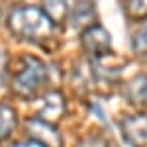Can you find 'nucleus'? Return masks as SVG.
Listing matches in <instances>:
<instances>
[{
    "instance_id": "obj_1",
    "label": "nucleus",
    "mask_w": 147,
    "mask_h": 147,
    "mask_svg": "<svg viewBox=\"0 0 147 147\" xmlns=\"http://www.w3.org/2000/svg\"><path fill=\"white\" fill-rule=\"evenodd\" d=\"M55 24L37 6H16L8 14V30L22 41L43 45L55 34Z\"/></svg>"
},
{
    "instance_id": "obj_2",
    "label": "nucleus",
    "mask_w": 147,
    "mask_h": 147,
    "mask_svg": "<svg viewBox=\"0 0 147 147\" xmlns=\"http://www.w3.org/2000/svg\"><path fill=\"white\" fill-rule=\"evenodd\" d=\"M47 80V65L34 55L22 57V67L12 77V92L24 100H30Z\"/></svg>"
},
{
    "instance_id": "obj_3",
    "label": "nucleus",
    "mask_w": 147,
    "mask_h": 147,
    "mask_svg": "<svg viewBox=\"0 0 147 147\" xmlns=\"http://www.w3.org/2000/svg\"><path fill=\"white\" fill-rule=\"evenodd\" d=\"M80 45H82L84 53L90 57V59H100V57L110 53L112 37H110L108 30H106L104 26L94 24V26L86 28V30L80 34Z\"/></svg>"
},
{
    "instance_id": "obj_4",
    "label": "nucleus",
    "mask_w": 147,
    "mask_h": 147,
    "mask_svg": "<svg viewBox=\"0 0 147 147\" xmlns=\"http://www.w3.org/2000/svg\"><path fill=\"white\" fill-rule=\"evenodd\" d=\"M26 131H28L30 139H34V141L45 147H63V137L59 134V129L55 127V124L43 122L37 116L26 120Z\"/></svg>"
},
{
    "instance_id": "obj_5",
    "label": "nucleus",
    "mask_w": 147,
    "mask_h": 147,
    "mask_svg": "<svg viewBox=\"0 0 147 147\" xmlns=\"http://www.w3.org/2000/svg\"><path fill=\"white\" fill-rule=\"evenodd\" d=\"M122 137L131 147H147V114H131L120 122Z\"/></svg>"
},
{
    "instance_id": "obj_6",
    "label": "nucleus",
    "mask_w": 147,
    "mask_h": 147,
    "mask_svg": "<svg viewBox=\"0 0 147 147\" xmlns=\"http://www.w3.org/2000/svg\"><path fill=\"white\" fill-rule=\"evenodd\" d=\"M41 100L43 102H41V108L37 112V118H41L43 122H49V124H57L67 112V102H65L63 92L49 90L47 94H43Z\"/></svg>"
},
{
    "instance_id": "obj_7",
    "label": "nucleus",
    "mask_w": 147,
    "mask_h": 147,
    "mask_svg": "<svg viewBox=\"0 0 147 147\" xmlns=\"http://www.w3.org/2000/svg\"><path fill=\"white\" fill-rule=\"evenodd\" d=\"M71 18V26L77 30V32H84L86 28L94 26L96 22V8H94V2L92 0H77L75 2V8L69 14Z\"/></svg>"
},
{
    "instance_id": "obj_8",
    "label": "nucleus",
    "mask_w": 147,
    "mask_h": 147,
    "mask_svg": "<svg viewBox=\"0 0 147 147\" xmlns=\"http://www.w3.org/2000/svg\"><path fill=\"white\" fill-rule=\"evenodd\" d=\"M124 94L129 104L145 106L147 104V75H136L131 80H127L124 86Z\"/></svg>"
},
{
    "instance_id": "obj_9",
    "label": "nucleus",
    "mask_w": 147,
    "mask_h": 147,
    "mask_svg": "<svg viewBox=\"0 0 147 147\" xmlns=\"http://www.w3.org/2000/svg\"><path fill=\"white\" fill-rule=\"evenodd\" d=\"M41 10L55 26H61L71 14L67 0H41Z\"/></svg>"
},
{
    "instance_id": "obj_10",
    "label": "nucleus",
    "mask_w": 147,
    "mask_h": 147,
    "mask_svg": "<svg viewBox=\"0 0 147 147\" xmlns=\"http://www.w3.org/2000/svg\"><path fill=\"white\" fill-rule=\"evenodd\" d=\"M16 125H18L16 110L8 104H0V141L8 139L16 129Z\"/></svg>"
},
{
    "instance_id": "obj_11",
    "label": "nucleus",
    "mask_w": 147,
    "mask_h": 147,
    "mask_svg": "<svg viewBox=\"0 0 147 147\" xmlns=\"http://www.w3.org/2000/svg\"><path fill=\"white\" fill-rule=\"evenodd\" d=\"M124 12L131 22H147V0H127Z\"/></svg>"
},
{
    "instance_id": "obj_12",
    "label": "nucleus",
    "mask_w": 147,
    "mask_h": 147,
    "mask_svg": "<svg viewBox=\"0 0 147 147\" xmlns=\"http://www.w3.org/2000/svg\"><path fill=\"white\" fill-rule=\"evenodd\" d=\"M131 51L141 59H147V24L131 35Z\"/></svg>"
},
{
    "instance_id": "obj_13",
    "label": "nucleus",
    "mask_w": 147,
    "mask_h": 147,
    "mask_svg": "<svg viewBox=\"0 0 147 147\" xmlns=\"http://www.w3.org/2000/svg\"><path fill=\"white\" fill-rule=\"evenodd\" d=\"M8 75V55L0 49V80Z\"/></svg>"
},
{
    "instance_id": "obj_14",
    "label": "nucleus",
    "mask_w": 147,
    "mask_h": 147,
    "mask_svg": "<svg viewBox=\"0 0 147 147\" xmlns=\"http://www.w3.org/2000/svg\"><path fill=\"white\" fill-rule=\"evenodd\" d=\"M102 143H104V141H102L100 137H90V139H84L79 147H98V145H102Z\"/></svg>"
},
{
    "instance_id": "obj_15",
    "label": "nucleus",
    "mask_w": 147,
    "mask_h": 147,
    "mask_svg": "<svg viewBox=\"0 0 147 147\" xmlns=\"http://www.w3.org/2000/svg\"><path fill=\"white\" fill-rule=\"evenodd\" d=\"M12 147H45V145L37 143V141H34V139H28V141H18V143H14Z\"/></svg>"
},
{
    "instance_id": "obj_16",
    "label": "nucleus",
    "mask_w": 147,
    "mask_h": 147,
    "mask_svg": "<svg viewBox=\"0 0 147 147\" xmlns=\"http://www.w3.org/2000/svg\"><path fill=\"white\" fill-rule=\"evenodd\" d=\"M0 16H2V8H0Z\"/></svg>"
}]
</instances>
